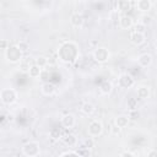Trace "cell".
<instances>
[{"label":"cell","instance_id":"1","mask_svg":"<svg viewBox=\"0 0 157 157\" xmlns=\"http://www.w3.org/2000/svg\"><path fill=\"white\" fill-rule=\"evenodd\" d=\"M22 53L21 49L17 45H10L6 50H4L5 59L11 64H17L22 60Z\"/></svg>","mask_w":157,"mask_h":157},{"label":"cell","instance_id":"2","mask_svg":"<svg viewBox=\"0 0 157 157\" xmlns=\"http://www.w3.org/2000/svg\"><path fill=\"white\" fill-rule=\"evenodd\" d=\"M17 98H18V94H17L16 90H13L11 87L10 88H2L0 92V99H1L2 104L11 105V104L17 102Z\"/></svg>","mask_w":157,"mask_h":157},{"label":"cell","instance_id":"3","mask_svg":"<svg viewBox=\"0 0 157 157\" xmlns=\"http://www.w3.org/2000/svg\"><path fill=\"white\" fill-rule=\"evenodd\" d=\"M22 153L27 157H36L40 153V146L37 141H28L22 146Z\"/></svg>","mask_w":157,"mask_h":157},{"label":"cell","instance_id":"4","mask_svg":"<svg viewBox=\"0 0 157 157\" xmlns=\"http://www.w3.org/2000/svg\"><path fill=\"white\" fill-rule=\"evenodd\" d=\"M103 130H104L103 123H102L101 120H98V119L92 120V121L88 124V128H87V132H88V135L92 136V137H98V136H101V135L103 134Z\"/></svg>","mask_w":157,"mask_h":157},{"label":"cell","instance_id":"5","mask_svg":"<svg viewBox=\"0 0 157 157\" xmlns=\"http://www.w3.org/2000/svg\"><path fill=\"white\" fill-rule=\"evenodd\" d=\"M109 58H110V53H109V50L107 49V48H104V47H97L94 50H93V59H94V61H97L98 64H104V63H107L108 60H109Z\"/></svg>","mask_w":157,"mask_h":157},{"label":"cell","instance_id":"6","mask_svg":"<svg viewBox=\"0 0 157 157\" xmlns=\"http://www.w3.org/2000/svg\"><path fill=\"white\" fill-rule=\"evenodd\" d=\"M118 85L120 88H131L135 85V80L129 74H121L118 78Z\"/></svg>","mask_w":157,"mask_h":157},{"label":"cell","instance_id":"7","mask_svg":"<svg viewBox=\"0 0 157 157\" xmlns=\"http://www.w3.org/2000/svg\"><path fill=\"white\" fill-rule=\"evenodd\" d=\"M60 121H61V125H63L65 129L69 130V129H72V128L75 126V124H76V118H75L74 114L69 113V114L63 115Z\"/></svg>","mask_w":157,"mask_h":157},{"label":"cell","instance_id":"8","mask_svg":"<svg viewBox=\"0 0 157 157\" xmlns=\"http://www.w3.org/2000/svg\"><path fill=\"white\" fill-rule=\"evenodd\" d=\"M119 26H120V28H123V29H130V28L134 26V20H132V17L129 16V15H126V13L121 15L120 18H119Z\"/></svg>","mask_w":157,"mask_h":157},{"label":"cell","instance_id":"9","mask_svg":"<svg viewBox=\"0 0 157 157\" xmlns=\"http://www.w3.org/2000/svg\"><path fill=\"white\" fill-rule=\"evenodd\" d=\"M136 96L139 99H147L150 98L151 96V90L148 86H145V85H141V86H137L136 87Z\"/></svg>","mask_w":157,"mask_h":157},{"label":"cell","instance_id":"10","mask_svg":"<svg viewBox=\"0 0 157 157\" xmlns=\"http://www.w3.org/2000/svg\"><path fill=\"white\" fill-rule=\"evenodd\" d=\"M145 40H146L145 33H140V32L134 31V32L130 34V42H131L134 45H141V44L145 43Z\"/></svg>","mask_w":157,"mask_h":157},{"label":"cell","instance_id":"11","mask_svg":"<svg viewBox=\"0 0 157 157\" xmlns=\"http://www.w3.org/2000/svg\"><path fill=\"white\" fill-rule=\"evenodd\" d=\"M152 61H153L152 55L148 54V53H144V54L139 55V58H137V63H139V65L141 67H148V66H151Z\"/></svg>","mask_w":157,"mask_h":157},{"label":"cell","instance_id":"12","mask_svg":"<svg viewBox=\"0 0 157 157\" xmlns=\"http://www.w3.org/2000/svg\"><path fill=\"white\" fill-rule=\"evenodd\" d=\"M152 7V2L151 0H137L136 1V9L137 11L140 12H144V13H147Z\"/></svg>","mask_w":157,"mask_h":157},{"label":"cell","instance_id":"13","mask_svg":"<svg viewBox=\"0 0 157 157\" xmlns=\"http://www.w3.org/2000/svg\"><path fill=\"white\" fill-rule=\"evenodd\" d=\"M83 22H85L83 16H82L81 13H78V12L72 13L71 17H70V23H71L75 28H81V27L83 26Z\"/></svg>","mask_w":157,"mask_h":157},{"label":"cell","instance_id":"14","mask_svg":"<svg viewBox=\"0 0 157 157\" xmlns=\"http://www.w3.org/2000/svg\"><path fill=\"white\" fill-rule=\"evenodd\" d=\"M129 123H130V117H129V115H124V114H121V115L115 117V119H114V124L118 125V126L121 128V129L126 128V126L129 125Z\"/></svg>","mask_w":157,"mask_h":157},{"label":"cell","instance_id":"15","mask_svg":"<svg viewBox=\"0 0 157 157\" xmlns=\"http://www.w3.org/2000/svg\"><path fill=\"white\" fill-rule=\"evenodd\" d=\"M117 9L119 12H121L123 15L126 13L130 9H131V2L130 0H118L117 2Z\"/></svg>","mask_w":157,"mask_h":157},{"label":"cell","instance_id":"16","mask_svg":"<svg viewBox=\"0 0 157 157\" xmlns=\"http://www.w3.org/2000/svg\"><path fill=\"white\" fill-rule=\"evenodd\" d=\"M61 140L69 147H75L76 144H77V139H76V136L74 134H65V135H63Z\"/></svg>","mask_w":157,"mask_h":157},{"label":"cell","instance_id":"17","mask_svg":"<svg viewBox=\"0 0 157 157\" xmlns=\"http://www.w3.org/2000/svg\"><path fill=\"white\" fill-rule=\"evenodd\" d=\"M40 91L44 96H53L55 93V86L52 82H44L40 87Z\"/></svg>","mask_w":157,"mask_h":157},{"label":"cell","instance_id":"18","mask_svg":"<svg viewBox=\"0 0 157 157\" xmlns=\"http://www.w3.org/2000/svg\"><path fill=\"white\" fill-rule=\"evenodd\" d=\"M99 91H101V93L104 94V96L110 94L112 91H113V83H112L110 81H108V80L103 81V82L101 83V86H99Z\"/></svg>","mask_w":157,"mask_h":157},{"label":"cell","instance_id":"19","mask_svg":"<svg viewBox=\"0 0 157 157\" xmlns=\"http://www.w3.org/2000/svg\"><path fill=\"white\" fill-rule=\"evenodd\" d=\"M27 74L29 75V77H32V78H37V77H39V76L42 75V67L38 66L37 64H32Z\"/></svg>","mask_w":157,"mask_h":157},{"label":"cell","instance_id":"20","mask_svg":"<svg viewBox=\"0 0 157 157\" xmlns=\"http://www.w3.org/2000/svg\"><path fill=\"white\" fill-rule=\"evenodd\" d=\"M96 110V107L91 103V102H85L82 105H81V112L86 115H92Z\"/></svg>","mask_w":157,"mask_h":157},{"label":"cell","instance_id":"21","mask_svg":"<svg viewBox=\"0 0 157 157\" xmlns=\"http://www.w3.org/2000/svg\"><path fill=\"white\" fill-rule=\"evenodd\" d=\"M49 136L52 139H54V140H58V139H61L63 134H61V130L59 128H52L49 130Z\"/></svg>","mask_w":157,"mask_h":157},{"label":"cell","instance_id":"22","mask_svg":"<svg viewBox=\"0 0 157 157\" xmlns=\"http://www.w3.org/2000/svg\"><path fill=\"white\" fill-rule=\"evenodd\" d=\"M34 64H37L38 66H40V67L43 69V67H45V66L48 65V58L40 55V56H38V58L34 59Z\"/></svg>","mask_w":157,"mask_h":157},{"label":"cell","instance_id":"23","mask_svg":"<svg viewBox=\"0 0 157 157\" xmlns=\"http://www.w3.org/2000/svg\"><path fill=\"white\" fill-rule=\"evenodd\" d=\"M31 65H32V64H29V60H26V59H22V60L20 61V65H18V69H20L21 71H23V72H28V70H29V67H31Z\"/></svg>","mask_w":157,"mask_h":157},{"label":"cell","instance_id":"24","mask_svg":"<svg viewBox=\"0 0 157 157\" xmlns=\"http://www.w3.org/2000/svg\"><path fill=\"white\" fill-rule=\"evenodd\" d=\"M128 108H129L130 110H135V109L137 108V99L134 98V97H130V98L128 99Z\"/></svg>","mask_w":157,"mask_h":157},{"label":"cell","instance_id":"25","mask_svg":"<svg viewBox=\"0 0 157 157\" xmlns=\"http://www.w3.org/2000/svg\"><path fill=\"white\" fill-rule=\"evenodd\" d=\"M139 22L142 23V25H145V26H148V25H151V22H152V17L148 16V15H142V16L140 17V21H139Z\"/></svg>","mask_w":157,"mask_h":157},{"label":"cell","instance_id":"26","mask_svg":"<svg viewBox=\"0 0 157 157\" xmlns=\"http://www.w3.org/2000/svg\"><path fill=\"white\" fill-rule=\"evenodd\" d=\"M93 147H94V141H93V137H92V136L88 137V139H86V140L83 141V148L91 150V148H93Z\"/></svg>","mask_w":157,"mask_h":157},{"label":"cell","instance_id":"27","mask_svg":"<svg viewBox=\"0 0 157 157\" xmlns=\"http://www.w3.org/2000/svg\"><path fill=\"white\" fill-rule=\"evenodd\" d=\"M17 47L21 49V52H27L28 49H29V44H28V42H26V40H20L18 43H17Z\"/></svg>","mask_w":157,"mask_h":157},{"label":"cell","instance_id":"28","mask_svg":"<svg viewBox=\"0 0 157 157\" xmlns=\"http://www.w3.org/2000/svg\"><path fill=\"white\" fill-rule=\"evenodd\" d=\"M110 131H112V134H113V135L118 136V135H120V132H121V128H119L118 125L113 124V125H112V128H110Z\"/></svg>","mask_w":157,"mask_h":157},{"label":"cell","instance_id":"29","mask_svg":"<svg viewBox=\"0 0 157 157\" xmlns=\"http://www.w3.org/2000/svg\"><path fill=\"white\" fill-rule=\"evenodd\" d=\"M60 156L64 157V156H80V155H78V151H71V150H67V151L61 152Z\"/></svg>","mask_w":157,"mask_h":157},{"label":"cell","instance_id":"30","mask_svg":"<svg viewBox=\"0 0 157 157\" xmlns=\"http://www.w3.org/2000/svg\"><path fill=\"white\" fill-rule=\"evenodd\" d=\"M134 26H135V31H136V32L145 33V28H146V26H145V25H142V23L137 22V23H136V25H134Z\"/></svg>","mask_w":157,"mask_h":157},{"label":"cell","instance_id":"31","mask_svg":"<svg viewBox=\"0 0 157 157\" xmlns=\"http://www.w3.org/2000/svg\"><path fill=\"white\" fill-rule=\"evenodd\" d=\"M119 155H120L121 157H135V153H134V152H131V151H128V150L121 151Z\"/></svg>","mask_w":157,"mask_h":157},{"label":"cell","instance_id":"32","mask_svg":"<svg viewBox=\"0 0 157 157\" xmlns=\"http://www.w3.org/2000/svg\"><path fill=\"white\" fill-rule=\"evenodd\" d=\"M147 157H157V148H151L147 151Z\"/></svg>","mask_w":157,"mask_h":157},{"label":"cell","instance_id":"33","mask_svg":"<svg viewBox=\"0 0 157 157\" xmlns=\"http://www.w3.org/2000/svg\"><path fill=\"white\" fill-rule=\"evenodd\" d=\"M9 47H10L9 40H7V39H1V49H2V50H6Z\"/></svg>","mask_w":157,"mask_h":157},{"label":"cell","instance_id":"34","mask_svg":"<svg viewBox=\"0 0 157 157\" xmlns=\"http://www.w3.org/2000/svg\"><path fill=\"white\" fill-rule=\"evenodd\" d=\"M155 47H156V49H157V40L155 42Z\"/></svg>","mask_w":157,"mask_h":157},{"label":"cell","instance_id":"35","mask_svg":"<svg viewBox=\"0 0 157 157\" xmlns=\"http://www.w3.org/2000/svg\"><path fill=\"white\" fill-rule=\"evenodd\" d=\"M58 1H63V0H58Z\"/></svg>","mask_w":157,"mask_h":157}]
</instances>
